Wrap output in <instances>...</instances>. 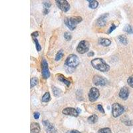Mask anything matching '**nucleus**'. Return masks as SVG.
I'll return each mask as SVG.
<instances>
[{
	"mask_svg": "<svg viewBox=\"0 0 133 133\" xmlns=\"http://www.w3.org/2000/svg\"><path fill=\"white\" fill-rule=\"evenodd\" d=\"M91 64L94 69H97L101 72H106L109 70V65L101 58H96L91 61Z\"/></svg>",
	"mask_w": 133,
	"mask_h": 133,
	"instance_id": "nucleus-1",
	"label": "nucleus"
},
{
	"mask_svg": "<svg viewBox=\"0 0 133 133\" xmlns=\"http://www.w3.org/2000/svg\"><path fill=\"white\" fill-rule=\"evenodd\" d=\"M83 19L80 16H75V17H71L69 18H66L65 20V23L67 25V27L71 30H74L77 27L78 23L82 21Z\"/></svg>",
	"mask_w": 133,
	"mask_h": 133,
	"instance_id": "nucleus-2",
	"label": "nucleus"
},
{
	"mask_svg": "<svg viewBox=\"0 0 133 133\" xmlns=\"http://www.w3.org/2000/svg\"><path fill=\"white\" fill-rule=\"evenodd\" d=\"M79 63L80 61H79V57L74 54H71L68 56L65 61L66 65L70 67H76L79 64Z\"/></svg>",
	"mask_w": 133,
	"mask_h": 133,
	"instance_id": "nucleus-3",
	"label": "nucleus"
},
{
	"mask_svg": "<svg viewBox=\"0 0 133 133\" xmlns=\"http://www.w3.org/2000/svg\"><path fill=\"white\" fill-rule=\"evenodd\" d=\"M125 111V108L119 103H114L112 106V114L114 117H118Z\"/></svg>",
	"mask_w": 133,
	"mask_h": 133,
	"instance_id": "nucleus-4",
	"label": "nucleus"
},
{
	"mask_svg": "<svg viewBox=\"0 0 133 133\" xmlns=\"http://www.w3.org/2000/svg\"><path fill=\"white\" fill-rule=\"evenodd\" d=\"M89 43L84 40L79 43V45L77 47V51L80 54H84L87 53L89 49Z\"/></svg>",
	"mask_w": 133,
	"mask_h": 133,
	"instance_id": "nucleus-5",
	"label": "nucleus"
},
{
	"mask_svg": "<svg viewBox=\"0 0 133 133\" xmlns=\"http://www.w3.org/2000/svg\"><path fill=\"white\" fill-rule=\"evenodd\" d=\"M56 4L57 5V7L63 11H67L70 9V5L66 0H59V1L57 0L56 1Z\"/></svg>",
	"mask_w": 133,
	"mask_h": 133,
	"instance_id": "nucleus-6",
	"label": "nucleus"
},
{
	"mask_svg": "<svg viewBox=\"0 0 133 133\" xmlns=\"http://www.w3.org/2000/svg\"><path fill=\"white\" fill-rule=\"evenodd\" d=\"M100 95L99 91V90L95 87L91 88V90L89 93V101L91 102H94L97 99Z\"/></svg>",
	"mask_w": 133,
	"mask_h": 133,
	"instance_id": "nucleus-7",
	"label": "nucleus"
},
{
	"mask_svg": "<svg viewBox=\"0 0 133 133\" xmlns=\"http://www.w3.org/2000/svg\"><path fill=\"white\" fill-rule=\"evenodd\" d=\"M48 64L45 59H43L42 61V75L44 79H48L50 77V72H49Z\"/></svg>",
	"mask_w": 133,
	"mask_h": 133,
	"instance_id": "nucleus-8",
	"label": "nucleus"
},
{
	"mask_svg": "<svg viewBox=\"0 0 133 133\" xmlns=\"http://www.w3.org/2000/svg\"><path fill=\"white\" fill-rule=\"evenodd\" d=\"M79 111H81L79 110L75 109L74 108H71V107H68L65 109L63 110V113L65 115H69V116H77L79 115Z\"/></svg>",
	"mask_w": 133,
	"mask_h": 133,
	"instance_id": "nucleus-9",
	"label": "nucleus"
},
{
	"mask_svg": "<svg viewBox=\"0 0 133 133\" xmlns=\"http://www.w3.org/2000/svg\"><path fill=\"white\" fill-rule=\"evenodd\" d=\"M93 82L94 84L96 85H99V86H103V85H105L107 83L106 79L103 78V77H101L99 75H95L93 77Z\"/></svg>",
	"mask_w": 133,
	"mask_h": 133,
	"instance_id": "nucleus-10",
	"label": "nucleus"
},
{
	"mask_svg": "<svg viewBox=\"0 0 133 133\" xmlns=\"http://www.w3.org/2000/svg\"><path fill=\"white\" fill-rule=\"evenodd\" d=\"M43 123L47 133H56V130L54 126L51 123H49L48 120H44L43 121Z\"/></svg>",
	"mask_w": 133,
	"mask_h": 133,
	"instance_id": "nucleus-11",
	"label": "nucleus"
},
{
	"mask_svg": "<svg viewBox=\"0 0 133 133\" xmlns=\"http://www.w3.org/2000/svg\"><path fill=\"white\" fill-rule=\"evenodd\" d=\"M108 16V14H105L104 15H102L96 21V25L99 27H104L106 25V20H107V17Z\"/></svg>",
	"mask_w": 133,
	"mask_h": 133,
	"instance_id": "nucleus-12",
	"label": "nucleus"
},
{
	"mask_svg": "<svg viewBox=\"0 0 133 133\" xmlns=\"http://www.w3.org/2000/svg\"><path fill=\"white\" fill-rule=\"evenodd\" d=\"M129 95V90L127 87H124L120 89L119 92V96L123 100H126Z\"/></svg>",
	"mask_w": 133,
	"mask_h": 133,
	"instance_id": "nucleus-13",
	"label": "nucleus"
},
{
	"mask_svg": "<svg viewBox=\"0 0 133 133\" xmlns=\"http://www.w3.org/2000/svg\"><path fill=\"white\" fill-rule=\"evenodd\" d=\"M40 126L38 123H33L31 125V133H39Z\"/></svg>",
	"mask_w": 133,
	"mask_h": 133,
	"instance_id": "nucleus-14",
	"label": "nucleus"
},
{
	"mask_svg": "<svg viewBox=\"0 0 133 133\" xmlns=\"http://www.w3.org/2000/svg\"><path fill=\"white\" fill-rule=\"evenodd\" d=\"M99 44H101V45L104 46V47H108V46L111 45V41L108 39L101 38V39H99Z\"/></svg>",
	"mask_w": 133,
	"mask_h": 133,
	"instance_id": "nucleus-15",
	"label": "nucleus"
},
{
	"mask_svg": "<svg viewBox=\"0 0 133 133\" xmlns=\"http://www.w3.org/2000/svg\"><path fill=\"white\" fill-rule=\"evenodd\" d=\"M57 79H59V81H61V82H63V83H65V84L67 85V86H69L70 85V84H71V83H70V81H69V80H67V79H66L65 77L64 76L62 75H58V77Z\"/></svg>",
	"mask_w": 133,
	"mask_h": 133,
	"instance_id": "nucleus-16",
	"label": "nucleus"
},
{
	"mask_svg": "<svg viewBox=\"0 0 133 133\" xmlns=\"http://www.w3.org/2000/svg\"><path fill=\"white\" fill-rule=\"evenodd\" d=\"M98 121V116L96 115H91L88 118V122L91 124H94Z\"/></svg>",
	"mask_w": 133,
	"mask_h": 133,
	"instance_id": "nucleus-17",
	"label": "nucleus"
},
{
	"mask_svg": "<svg viewBox=\"0 0 133 133\" xmlns=\"http://www.w3.org/2000/svg\"><path fill=\"white\" fill-rule=\"evenodd\" d=\"M89 7L91 9H96L98 7L99 3L97 1H94V0H91V1H89Z\"/></svg>",
	"mask_w": 133,
	"mask_h": 133,
	"instance_id": "nucleus-18",
	"label": "nucleus"
},
{
	"mask_svg": "<svg viewBox=\"0 0 133 133\" xmlns=\"http://www.w3.org/2000/svg\"><path fill=\"white\" fill-rule=\"evenodd\" d=\"M50 99H51L50 94H49V93H48V92L45 93V94H44L42 97V101L43 102H44V103H47L48 101H50Z\"/></svg>",
	"mask_w": 133,
	"mask_h": 133,
	"instance_id": "nucleus-19",
	"label": "nucleus"
},
{
	"mask_svg": "<svg viewBox=\"0 0 133 133\" xmlns=\"http://www.w3.org/2000/svg\"><path fill=\"white\" fill-rule=\"evenodd\" d=\"M53 94L55 96H59L61 94L62 92L59 89L55 87H53Z\"/></svg>",
	"mask_w": 133,
	"mask_h": 133,
	"instance_id": "nucleus-20",
	"label": "nucleus"
},
{
	"mask_svg": "<svg viewBox=\"0 0 133 133\" xmlns=\"http://www.w3.org/2000/svg\"><path fill=\"white\" fill-rule=\"evenodd\" d=\"M124 31L128 33H133V27L131 25H126L124 28Z\"/></svg>",
	"mask_w": 133,
	"mask_h": 133,
	"instance_id": "nucleus-21",
	"label": "nucleus"
},
{
	"mask_svg": "<svg viewBox=\"0 0 133 133\" xmlns=\"http://www.w3.org/2000/svg\"><path fill=\"white\" fill-rule=\"evenodd\" d=\"M63 55H64V53H63V51L62 49L59 51L55 56V61H59V60H60V59L63 57Z\"/></svg>",
	"mask_w": 133,
	"mask_h": 133,
	"instance_id": "nucleus-22",
	"label": "nucleus"
},
{
	"mask_svg": "<svg viewBox=\"0 0 133 133\" xmlns=\"http://www.w3.org/2000/svg\"><path fill=\"white\" fill-rule=\"evenodd\" d=\"M118 40L121 43L124 44V45H126L127 43H128V41H127V39L126 37L124 35H120L118 37Z\"/></svg>",
	"mask_w": 133,
	"mask_h": 133,
	"instance_id": "nucleus-23",
	"label": "nucleus"
},
{
	"mask_svg": "<svg viewBox=\"0 0 133 133\" xmlns=\"http://www.w3.org/2000/svg\"><path fill=\"white\" fill-rule=\"evenodd\" d=\"M37 83H38V79L36 77H33L32 79H31V84H30V87L33 88L34 87L37 85Z\"/></svg>",
	"mask_w": 133,
	"mask_h": 133,
	"instance_id": "nucleus-24",
	"label": "nucleus"
},
{
	"mask_svg": "<svg viewBox=\"0 0 133 133\" xmlns=\"http://www.w3.org/2000/svg\"><path fill=\"white\" fill-rule=\"evenodd\" d=\"M99 133H112V132L110 128H103L99 130Z\"/></svg>",
	"mask_w": 133,
	"mask_h": 133,
	"instance_id": "nucleus-25",
	"label": "nucleus"
},
{
	"mask_svg": "<svg viewBox=\"0 0 133 133\" xmlns=\"http://www.w3.org/2000/svg\"><path fill=\"white\" fill-rule=\"evenodd\" d=\"M33 39L34 40V42L35 43V45H36V49L38 51H40L41 49V47L40 45H39V42H38V41H37V38L36 37H33Z\"/></svg>",
	"mask_w": 133,
	"mask_h": 133,
	"instance_id": "nucleus-26",
	"label": "nucleus"
},
{
	"mask_svg": "<svg viewBox=\"0 0 133 133\" xmlns=\"http://www.w3.org/2000/svg\"><path fill=\"white\" fill-rule=\"evenodd\" d=\"M64 37L65 40L70 41L71 39V35L69 32H65L64 33Z\"/></svg>",
	"mask_w": 133,
	"mask_h": 133,
	"instance_id": "nucleus-27",
	"label": "nucleus"
},
{
	"mask_svg": "<svg viewBox=\"0 0 133 133\" xmlns=\"http://www.w3.org/2000/svg\"><path fill=\"white\" fill-rule=\"evenodd\" d=\"M127 83L130 86L133 88V75H131L127 80Z\"/></svg>",
	"mask_w": 133,
	"mask_h": 133,
	"instance_id": "nucleus-28",
	"label": "nucleus"
},
{
	"mask_svg": "<svg viewBox=\"0 0 133 133\" xmlns=\"http://www.w3.org/2000/svg\"><path fill=\"white\" fill-rule=\"evenodd\" d=\"M116 26L115 25V24H112V26H111V28H110V29H109V30H108V34L111 33L112 31H114V29H116Z\"/></svg>",
	"mask_w": 133,
	"mask_h": 133,
	"instance_id": "nucleus-29",
	"label": "nucleus"
},
{
	"mask_svg": "<svg viewBox=\"0 0 133 133\" xmlns=\"http://www.w3.org/2000/svg\"><path fill=\"white\" fill-rule=\"evenodd\" d=\"M97 108H98V110L101 112V113H104V109H103V106H101V104H99V105H98Z\"/></svg>",
	"mask_w": 133,
	"mask_h": 133,
	"instance_id": "nucleus-30",
	"label": "nucleus"
},
{
	"mask_svg": "<svg viewBox=\"0 0 133 133\" xmlns=\"http://www.w3.org/2000/svg\"><path fill=\"white\" fill-rule=\"evenodd\" d=\"M39 116H40V114L38 112H35L33 114V116L35 119H38L39 118Z\"/></svg>",
	"mask_w": 133,
	"mask_h": 133,
	"instance_id": "nucleus-31",
	"label": "nucleus"
},
{
	"mask_svg": "<svg viewBox=\"0 0 133 133\" xmlns=\"http://www.w3.org/2000/svg\"><path fill=\"white\" fill-rule=\"evenodd\" d=\"M38 35H39V33L37 32V31H35V32H33L32 34H31V36H32V37H37Z\"/></svg>",
	"mask_w": 133,
	"mask_h": 133,
	"instance_id": "nucleus-32",
	"label": "nucleus"
},
{
	"mask_svg": "<svg viewBox=\"0 0 133 133\" xmlns=\"http://www.w3.org/2000/svg\"><path fill=\"white\" fill-rule=\"evenodd\" d=\"M67 133H81L79 131L77 130H71L70 131L67 132Z\"/></svg>",
	"mask_w": 133,
	"mask_h": 133,
	"instance_id": "nucleus-33",
	"label": "nucleus"
},
{
	"mask_svg": "<svg viewBox=\"0 0 133 133\" xmlns=\"http://www.w3.org/2000/svg\"><path fill=\"white\" fill-rule=\"evenodd\" d=\"M88 56H89V57H91V56H94V53H93V51H91V52L89 53Z\"/></svg>",
	"mask_w": 133,
	"mask_h": 133,
	"instance_id": "nucleus-34",
	"label": "nucleus"
}]
</instances>
